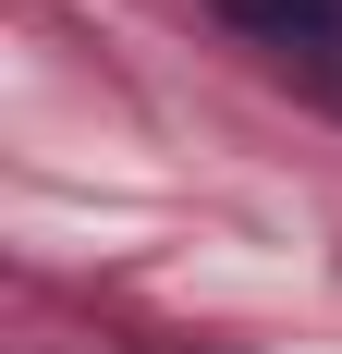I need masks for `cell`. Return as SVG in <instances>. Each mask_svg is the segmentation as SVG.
<instances>
[{
    "label": "cell",
    "mask_w": 342,
    "mask_h": 354,
    "mask_svg": "<svg viewBox=\"0 0 342 354\" xmlns=\"http://www.w3.org/2000/svg\"><path fill=\"white\" fill-rule=\"evenodd\" d=\"M220 12L281 62H342V0H220Z\"/></svg>",
    "instance_id": "1"
}]
</instances>
